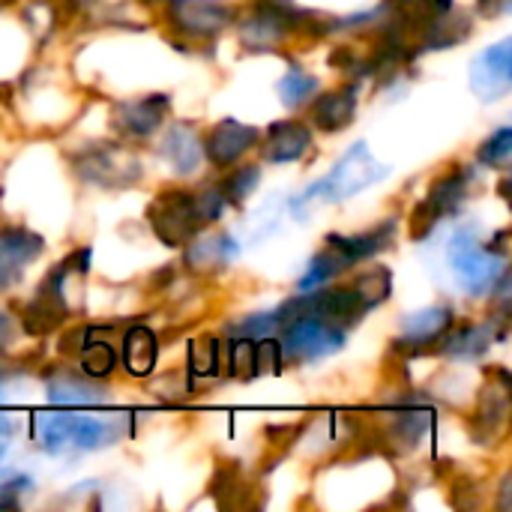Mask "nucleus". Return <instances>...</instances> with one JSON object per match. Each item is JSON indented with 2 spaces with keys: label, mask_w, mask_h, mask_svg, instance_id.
Masks as SVG:
<instances>
[{
  "label": "nucleus",
  "mask_w": 512,
  "mask_h": 512,
  "mask_svg": "<svg viewBox=\"0 0 512 512\" xmlns=\"http://www.w3.org/2000/svg\"><path fill=\"white\" fill-rule=\"evenodd\" d=\"M381 177H387V165H381L372 150L357 141L333 168L324 180H318L315 186H309L300 198H294V213H300L303 207H309L312 201H324V204H336V201H348L357 192H363L366 186L378 183Z\"/></svg>",
  "instance_id": "obj_1"
},
{
  "label": "nucleus",
  "mask_w": 512,
  "mask_h": 512,
  "mask_svg": "<svg viewBox=\"0 0 512 512\" xmlns=\"http://www.w3.org/2000/svg\"><path fill=\"white\" fill-rule=\"evenodd\" d=\"M450 264H453V273L459 279V285L474 294V297H483L486 291L495 288L498 276L504 273V252H495L492 246H480L477 237L468 231H462L453 243H450Z\"/></svg>",
  "instance_id": "obj_2"
},
{
  "label": "nucleus",
  "mask_w": 512,
  "mask_h": 512,
  "mask_svg": "<svg viewBox=\"0 0 512 512\" xmlns=\"http://www.w3.org/2000/svg\"><path fill=\"white\" fill-rule=\"evenodd\" d=\"M123 429L117 423L90 420V417H45L42 420V450L63 453L66 447L99 450L105 444L120 441Z\"/></svg>",
  "instance_id": "obj_3"
},
{
  "label": "nucleus",
  "mask_w": 512,
  "mask_h": 512,
  "mask_svg": "<svg viewBox=\"0 0 512 512\" xmlns=\"http://www.w3.org/2000/svg\"><path fill=\"white\" fill-rule=\"evenodd\" d=\"M147 219H150V228L156 231V237H159L165 246H183V243H186L189 237H195V231L201 228V219H198V213H195L192 195L177 192V189L162 192V195L150 204Z\"/></svg>",
  "instance_id": "obj_4"
},
{
  "label": "nucleus",
  "mask_w": 512,
  "mask_h": 512,
  "mask_svg": "<svg viewBox=\"0 0 512 512\" xmlns=\"http://www.w3.org/2000/svg\"><path fill=\"white\" fill-rule=\"evenodd\" d=\"M279 348L291 360H321L345 348V330L327 321L300 318L285 324V336Z\"/></svg>",
  "instance_id": "obj_5"
},
{
  "label": "nucleus",
  "mask_w": 512,
  "mask_h": 512,
  "mask_svg": "<svg viewBox=\"0 0 512 512\" xmlns=\"http://www.w3.org/2000/svg\"><path fill=\"white\" fill-rule=\"evenodd\" d=\"M471 183H474V174H471L468 168H459V171L441 177V180L432 186V192L426 195V201H423V204L414 210V216H411V222H414V228H411L414 237H417V240L429 237L432 228L438 225V219L456 213V210L462 207V201H465Z\"/></svg>",
  "instance_id": "obj_6"
},
{
  "label": "nucleus",
  "mask_w": 512,
  "mask_h": 512,
  "mask_svg": "<svg viewBox=\"0 0 512 512\" xmlns=\"http://www.w3.org/2000/svg\"><path fill=\"white\" fill-rule=\"evenodd\" d=\"M512 87V42L504 39L492 48H486L471 63V90L483 102H495L507 96Z\"/></svg>",
  "instance_id": "obj_7"
},
{
  "label": "nucleus",
  "mask_w": 512,
  "mask_h": 512,
  "mask_svg": "<svg viewBox=\"0 0 512 512\" xmlns=\"http://www.w3.org/2000/svg\"><path fill=\"white\" fill-rule=\"evenodd\" d=\"M42 249L45 243L39 234L18 228V225L0 228V291H9L12 285H18L24 276V267L36 261Z\"/></svg>",
  "instance_id": "obj_8"
},
{
  "label": "nucleus",
  "mask_w": 512,
  "mask_h": 512,
  "mask_svg": "<svg viewBox=\"0 0 512 512\" xmlns=\"http://www.w3.org/2000/svg\"><path fill=\"white\" fill-rule=\"evenodd\" d=\"M231 21V9L216 0H171V24L183 36H216Z\"/></svg>",
  "instance_id": "obj_9"
},
{
  "label": "nucleus",
  "mask_w": 512,
  "mask_h": 512,
  "mask_svg": "<svg viewBox=\"0 0 512 512\" xmlns=\"http://www.w3.org/2000/svg\"><path fill=\"white\" fill-rule=\"evenodd\" d=\"M78 171L84 180L99 183V186H126V183H135L141 174L138 159L120 147H99L96 153H84Z\"/></svg>",
  "instance_id": "obj_10"
},
{
  "label": "nucleus",
  "mask_w": 512,
  "mask_h": 512,
  "mask_svg": "<svg viewBox=\"0 0 512 512\" xmlns=\"http://www.w3.org/2000/svg\"><path fill=\"white\" fill-rule=\"evenodd\" d=\"M168 114V96H144L132 102H120L111 114V126L129 138L153 135Z\"/></svg>",
  "instance_id": "obj_11"
},
{
  "label": "nucleus",
  "mask_w": 512,
  "mask_h": 512,
  "mask_svg": "<svg viewBox=\"0 0 512 512\" xmlns=\"http://www.w3.org/2000/svg\"><path fill=\"white\" fill-rule=\"evenodd\" d=\"M255 144H258V129L255 126H246V123H237V120H222L207 135L204 153L210 156L213 165L225 168V165H234Z\"/></svg>",
  "instance_id": "obj_12"
},
{
  "label": "nucleus",
  "mask_w": 512,
  "mask_h": 512,
  "mask_svg": "<svg viewBox=\"0 0 512 512\" xmlns=\"http://www.w3.org/2000/svg\"><path fill=\"white\" fill-rule=\"evenodd\" d=\"M396 243V222H381L378 228L372 231H363V234H351V237H342V234H330L327 237V246L336 249L348 267H354L357 261H366L384 249H390Z\"/></svg>",
  "instance_id": "obj_13"
},
{
  "label": "nucleus",
  "mask_w": 512,
  "mask_h": 512,
  "mask_svg": "<svg viewBox=\"0 0 512 512\" xmlns=\"http://www.w3.org/2000/svg\"><path fill=\"white\" fill-rule=\"evenodd\" d=\"M312 147V132L297 123V120H279L267 129V144H264V156L276 165L285 162H297L306 150Z\"/></svg>",
  "instance_id": "obj_14"
},
{
  "label": "nucleus",
  "mask_w": 512,
  "mask_h": 512,
  "mask_svg": "<svg viewBox=\"0 0 512 512\" xmlns=\"http://www.w3.org/2000/svg\"><path fill=\"white\" fill-rule=\"evenodd\" d=\"M357 81H351L348 87H336L327 90L315 99L312 117L318 123V129L324 132H339L342 126H348L357 114Z\"/></svg>",
  "instance_id": "obj_15"
},
{
  "label": "nucleus",
  "mask_w": 512,
  "mask_h": 512,
  "mask_svg": "<svg viewBox=\"0 0 512 512\" xmlns=\"http://www.w3.org/2000/svg\"><path fill=\"white\" fill-rule=\"evenodd\" d=\"M450 327H453V312L447 306H432V309H423V312L405 318V336L396 345L417 351L423 345H435Z\"/></svg>",
  "instance_id": "obj_16"
},
{
  "label": "nucleus",
  "mask_w": 512,
  "mask_h": 512,
  "mask_svg": "<svg viewBox=\"0 0 512 512\" xmlns=\"http://www.w3.org/2000/svg\"><path fill=\"white\" fill-rule=\"evenodd\" d=\"M48 399L60 408H87V405H102L108 402V396L102 393V387L93 384V378H81V375H51L48 378Z\"/></svg>",
  "instance_id": "obj_17"
},
{
  "label": "nucleus",
  "mask_w": 512,
  "mask_h": 512,
  "mask_svg": "<svg viewBox=\"0 0 512 512\" xmlns=\"http://www.w3.org/2000/svg\"><path fill=\"white\" fill-rule=\"evenodd\" d=\"M495 333H492V321L489 324H468V327H459V330H447L438 342V351L447 354V357H456V360H474V357H483L492 345Z\"/></svg>",
  "instance_id": "obj_18"
},
{
  "label": "nucleus",
  "mask_w": 512,
  "mask_h": 512,
  "mask_svg": "<svg viewBox=\"0 0 512 512\" xmlns=\"http://www.w3.org/2000/svg\"><path fill=\"white\" fill-rule=\"evenodd\" d=\"M162 156L174 165L177 174L189 177V174L198 171L201 156H204V147H201V141H198V135H195L192 126H174L162 138Z\"/></svg>",
  "instance_id": "obj_19"
},
{
  "label": "nucleus",
  "mask_w": 512,
  "mask_h": 512,
  "mask_svg": "<svg viewBox=\"0 0 512 512\" xmlns=\"http://www.w3.org/2000/svg\"><path fill=\"white\" fill-rule=\"evenodd\" d=\"M234 255H237V243L228 234H213V237H201L186 252V267H192L195 273H210L225 267Z\"/></svg>",
  "instance_id": "obj_20"
},
{
  "label": "nucleus",
  "mask_w": 512,
  "mask_h": 512,
  "mask_svg": "<svg viewBox=\"0 0 512 512\" xmlns=\"http://www.w3.org/2000/svg\"><path fill=\"white\" fill-rule=\"evenodd\" d=\"M156 336L147 330V327H132L126 336H123V363H126V372L144 378L153 372L156 366Z\"/></svg>",
  "instance_id": "obj_21"
},
{
  "label": "nucleus",
  "mask_w": 512,
  "mask_h": 512,
  "mask_svg": "<svg viewBox=\"0 0 512 512\" xmlns=\"http://www.w3.org/2000/svg\"><path fill=\"white\" fill-rule=\"evenodd\" d=\"M348 270V261L336 252V249H321L315 258H312V264H309V270H306V276L300 279V291H312V288H321L324 282H330V279H336L339 273H345Z\"/></svg>",
  "instance_id": "obj_22"
},
{
  "label": "nucleus",
  "mask_w": 512,
  "mask_h": 512,
  "mask_svg": "<svg viewBox=\"0 0 512 512\" xmlns=\"http://www.w3.org/2000/svg\"><path fill=\"white\" fill-rule=\"evenodd\" d=\"M318 78L315 75H309V72H303L300 66H291L285 75H282V81H279V96H282V102L288 105V108H297V105H303V102H309L315 93H318Z\"/></svg>",
  "instance_id": "obj_23"
},
{
  "label": "nucleus",
  "mask_w": 512,
  "mask_h": 512,
  "mask_svg": "<svg viewBox=\"0 0 512 512\" xmlns=\"http://www.w3.org/2000/svg\"><path fill=\"white\" fill-rule=\"evenodd\" d=\"M351 288L357 291V297L363 300L366 309H375V306H381V303L390 297V291H393V276H390L387 267H375V270H369V273H360V279H357Z\"/></svg>",
  "instance_id": "obj_24"
},
{
  "label": "nucleus",
  "mask_w": 512,
  "mask_h": 512,
  "mask_svg": "<svg viewBox=\"0 0 512 512\" xmlns=\"http://www.w3.org/2000/svg\"><path fill=\"white\" fill-rule=\"evenodd\" d=\"M258 180H261L258 165H246V168L234 171L231 177H225L219 186H222V192H225V201L237 207V204H243V201L258 189Z\"/></svg>",
  "instance_id": "obj_25"
},
{
  "label": "nucleus",
  "mask_w": 512,
  "mask_h": 512,
  "mask_svg": "<svg viewBox=\"0 0 512 512\" xmlns=\"http://www.w3.org/2000/svg\"><path fill=\"white\" fill-rule=\"evenodd\" d=\"M114 363H117L114 348L105 345V342H90L81 351V372L87 378H105V375H111Z\"/></svg>",
  "instance_id": "obj_26"
},
{
  "label": "nucleus",
  "mask_w": 512,
  "mask_h": 512,
  "mask_svg": "<svg viewBox=\"0 0 512 512\" xmlns=\"http://www.w3.org/2000/svg\"><path fill=\"white\" fill-rule=\"evenodd\" d=\"M480 162L489 168H507L512 162V129L501 126L495 135H489V141H483L480 147Z\"/></svg>",
  "instance_id": "obj_27"
},
{
  "label": "nucleus",
  "mask_w": 512,
  "mask_h": 512,
  "mask_svg": "<svg viewBox=\"0 0 512 512\" xmlns=\"http://www.w3.org/2000/svg\"><path fill=\"white\" fill-rule=\"evenodd\" d=\"M228 369L231 375L243 381L255 378V342L252 339H237L228 345Z\"/></svg>",
  "instance_id": "obj_28"
},
{
  "label": "nucleus",
  "mask_w": 512,
  "mask_h": 512,
  "mask_svg": "<svg viewBox=\"0 0 512 512\" xmlns=\"http://www.w3.org/2000/svg\"><path fill=\"white\" fill-rule=\"evenodd\" d=\"M219 363V345L213 339H195L189 345V369L201 378L213 375Z\"/></svg>",
  "instance_id": "obj_29"
},
{
  "label": "nucleus",
  "mask_w": 512,
  "mask_h": 512,
  "mask_svg": "<svg viewBox=\"0 0 512 512\" xmlns=\"http://www.w3.org/2000/svg\"><path fill=\"white\" fill-rule=\"evenodd\" d=\"M192 201H195V213H198L201 225H204V222H216V219L225 213V207H228L225 192H222L219 183H216V186H207V189H204L201 195H195Z\"/></svg>",
  "instance_id": "obj_30"
},
{
  "label": "nucleus",
  "mask_w": 512,
  "mask_h": 512,
  "mask_svg": "<svg viewBox=\"0 0 512 512\" xmlns=\"http://www.w3.org/2000/svg\"><path fill=\"white\" fill-rule=\"evenodd\" d=\"M276 327L279 324H276V315L273 312L270 315H252V318H243V321L231 324L228 327V336H234V339H261V336H267Z\"/></svg>",
  "instance_id": "obj_31"
},
{
  "label": "nucleus",
  "mask_w": 512,
  "mask_h": 512,
  "mask_svg": "<svg viewBox=\"0 0 512 512\" xmlns=\"http://www.w3.org/2000/svg\"><path fill=\"white\" fill-rule=\"evenodd\" d=\"M279 360H282V348L276 339H261L255 345V375L279 372Z\"/></svg>",
  "instance_id": "obj_32"
},
{
  "label": "nucleus",
  "mask_w": 512,
  "mask_h": 512,
  "mask_svg": "<svg viewBox=\"0 0 512 512\" xmlns=\"http://www.w3.org/2000/svg\"><path fill=\"white\" fill-rule=\"evenodd\" d=\"M512 0H480V12L483 15H504L510 12Z\"/></svg>",
  "instance_id": "obj_33"
},
{
  "label": "nucleus",
  "mask_w": 512,
  "mask_h": 512,
  "mask_svg": "<svg viewBox=\"0 0 512 512\" xmlns=\"http://www.w3.org/2000/svg\"><path fill=\"white\" fill-rule=\"evenodd\" d=\"M12 336H15V327H12V318L0 309V351L12 342Z\"/></svg>",
  "instance_id": "obj_34"
},
{
  "label": "nucleus",
  "mask_w": 512,
  "mask_h": 512,
  "mask_svg": "<svg viewBox=\"0 0 512 512\" xmlns=\"http://www.w3.org/2000/svg\"><path fill=\"white\" fill-rule=\"evenodd\" d=\"M12 432H15V420L0 414V435H12Z\"/></svg>",
  "instance_id": "obj_35"
}]
</instances>
